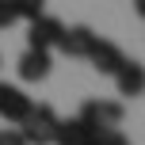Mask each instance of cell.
Wrapping results in <instances>:
<instances>
[{"mask_svg": "<svg viewBox=\"0 0 145 145\" xmlns=\"http://www.w3.org/2000/svg\"><path fill=\"white\" fill-rule=\"evenodd\" d=\"M23 138H27V145H50L54 134H57V115H54L50 103H38V107H31V115L23 118Z\"/></svg>", "mask_w": 145, "mask_h": 145, "instance_id": "cell-1", "label": "cell"}, {"mask_svg": "<svg viewBox=\"0 0 145 145\" xmlns=\"http://www.w3.org/2000/svg\"><path fill=\"white\" fill-rule=\"evenodd\" d=\"M76 118L88 130H111V126L122 122V103H115V99H88V103H80Z\"/></svg>", "mask_w": 145, "mask_h": 145, "instance_id": "cell-2", "label": "cell"}, {"mask_svg": "<svg viewBox=\"0 0 145 145\" xmlns=\"http://www.w3.org/2000/svg\"><path fill=\"white\" fill-rule=\"evenodd\" d=\"M61 19H54V15H38V19H31V27H27V46L31 50H54V46L61 42Z\"/></svg>", "mask_w": 145, "mask_h": 145, "instance_id": "cell-3", "label": "cell"}, {"mask_svg": "<svg viewBox=\"0 0 145 145\" xmlns=\"http://www.w3.org/2000/svg\"><path fill=\"white\" fill-rule=\"evenodd\" d=\"M31 95L23 92V88H15V84H0V118H8V122H15L19 126L23 118L31 115Z\"/></svg>", "mask_w": 145, "mask_h": 145, "instance_id": "cell-4", "label": "cell"}, {"mask_svg": "<svg viewBox=\"0 0 145 145\" xmlns=\"http://www.w3.org/2000/svg\"><path fill=\"white\" fill-rule=\"evenodd\" d=\"M115 88H118V95H141L145 92V65L141 61H134V57H126L122 65L115 69Z\"/></svg>", "mask_w": 145, "mask_h": 145, "instance_id": "cell-5", "label": "cell"}, {"mask_svg": "<svg viewBox=\"0 0 145 145\" xmlns=\"http://www.w3.org/2000/svg\"><path fill=\"white\" fill-rule=\"evenodd\" d=\"M88 61H92L95 72H107V76H115V69L126 61V54L118 50L115 42H107V38H95L92 50H88Z\"/></svg>", "mask_w": 145, "mask_h": 145, "instance_id": "cell-6", "label": "cell"}, {"mask_svg": "<svg viewBox=\"0 0 145 145\" xmlns=\"http://www.w3.org/2000/svg\"><path fill=\"white\" fill-rule=\"evenodd\" d=\"M95 38H99V35H95L92 27L80 23V27H65V31H61V42H57V46L69 54V57H88V50H92Z\"/></svg>", "mask_w": 145, "mask_h": 145, "instance_id": "cell-7", "label": "cell"}, {"mask_svg": "<svg viewBox=\"0 0 145 145\" xmlns=\"http://www.w3.org/2000/svg\"><path fill=\"white\" fill-rule=\"evenodd\" d=\"M50 69H54L50 50H31V46H27V54L19 57V76L23 80H46Z\"/></svg>", "mask_w": 145, "mask_h": 145, "instance_id": "cell-8", "label": "cell"}, {"mask_svg": "<svg viewBox=\"0 0 145 145\" xmlns=\"http://www.w3.org/2000/svg\"><path fill=\"white\" fill-rule=\"evenodd\" d=\"M95 130H88L80 118H57V134H54V141L57 145H92Z\"/></svg>", "mask_w": 145, "mask_h": 145, "instance_id": "cell-9", "label": "cell"}, {"mask_svg": "<svg viewBox=\"0 0 145 145\" xmlns=\"http://www.w3.org/2000/svg\"><path fill=\"white\" fill-rule=\"evenodd\" d=\"M12 4V12H15V19H38L42 15V8H46V0H8Z\"/></svg>", "mask_w": 145, "mask_h": 145, "instance_id": "cell-10", "label": "cell"}, {"mask_svg": "<svg viewBox=\"0 0 145 145\" xmlns=\"http://www.w3.org/2000/svg\"><path fill=\"white\" fill-rule=\"evenodd\" d=\"M92 145H130V141L122 138V130H118V126H111V130H95Z\"/></svg>", "mask_w": 145, "mask_h": 145, "instance_id": "cell-11", "label": "cell"}, {"mask_svg": "<svg viewBox=\"0 0 145 145\" xmlns=\"http://www.w3.org/2000/svg\"><path fill=\"white\" fill-rule=\"evenodd\" d=\"M0 145H27V138L19 130H0Z\"/></svg>", "mask_w": 145, "mask_h": 145, "instance_id": "cell-12", "label": "cell"}, {"mask_svg": "<svg viewBox=\"0 0 145 145\" xmlns=\"http://www.w3.org/2000/svg\"><path fill=\"white\" fill-rule=\"evenodd\" d=\"M15 23V12H12V4H8V0H0V31L4 27H12Z\"/></svg>", "mask_w": 145, "mask_h": 145, "instance_id": "cell-13", "label": "cell"}, {"mask_svg": "<svg viewBox=\"0 0 145 145\" xmlns=\"http://www.w3.org/2000/svg\"><path fill=\"white\" fill-rule=\"evenodd\" d=\"M134 8H138V15L145 19V0H134Z\"/></svg>", "mask_w": 145, "mask_h": 145, "instance_id": "cell-14", "label": "cell"}]
</instances>
